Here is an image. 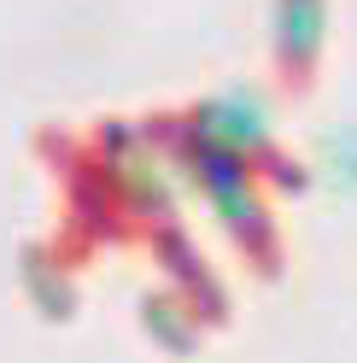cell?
<instances>
[{"instance_id": "obj_5", "label": "cell", "mask_w": 357, "mask_h": 363, "mask_svg": "<svg viewBox=\"0 0 357 363\" xmlns=\"http://www.w3.org/2000/svg\"><path fill=\"white\" fill-rule=\"evenodd\" d=\"M328 164H334V182H340V188H357V129L328 135Z\"/></svg>"}, {"instance_id": "obj_1", "label": "cell", "mask_w": 357, "mask_h": 363, "mask_svg": "<svg viewBox=\"0 0 357 363\" xmlns=\"http://www.w3.org/2000/svg\"><path fill=\"white\" fill-rule=\"evenodd\" d=\"M188 141L211 147V152H229V158H270V164H281L276 158V141H270V106H264L252 88H222V94L199 100L193 118L182 123Z\"/></svg>"}, {"instance_id": "obj_3", "label": "cell", "mask_w": 357, "mask_h": 363, "mask_svg": "<svg viewBox=\"0 0 357 363\" xmlns=\"http://www.w3.org/2000/svg\"><path fill=\"white\" fill-rule=\"evenodd\" d=\"M328 41V0H276V65L281 77L305 82Z\"/></svg>"}, {"instance_id": "obj_2", "label": "cell", "mask_w": 357, "mask_h": 363, "mask_svg": "<svg viewBox=\"0 0 357 363\" xmlns=\"http://www.w3.org/2000/svg\"><path fill=\"white\" fill-rule=\"evenodd\" d=\"M176 152L188 158V170H193V182H199V194H205V206L217 211V223H222L234 240H264V235H270V217H264L258 188H252V176H246V158L211 152V147L188 141V135L176 141Z\"/></svg>"}, {"instance_id": "obj_4", "label": "cell", "mask_w": 357, "mask_h": 363, "mask_svg": "<svg viewBox=\"0 0 357 363\" xmlns=\"http://www.w3.org/2000/svg\"><path fill=\"white\" fill-rule=\"evenodd\" d=\"M118 182H123V194L135 199L141 211H152V217H164V211H170V182H164V170L152 164L141 147H129V152L118 158Z\"/></svg>"}]
</instances>
